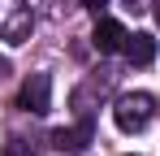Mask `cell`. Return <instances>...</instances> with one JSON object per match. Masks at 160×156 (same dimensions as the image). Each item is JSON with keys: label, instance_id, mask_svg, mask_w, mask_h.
<instances>
[{"label": "cell", "instance_id": "1", "mask_svg": "<svg viewBox=\"0 0 160 156\" xmlns=\"http://www.w3.org/2000/svg\"><path fill=\"white\" fill-rule=\"evenodd\" d=\"M152 113H156V100L147 91H126V96H117V104H112V122L126 130V134L143 130L152 122Z\"/></svg>", "mask_w": 160, "mask_h": 156}, {"label": "cell", "instance_id": "2", "mask_svg": "<svg viewBox=\"0 0 160 156\" xmlns=\"http://www.w3.org/2000/svg\"><path fill=\"white\" fill-rule=\"evenodd\" d=\"M30 30H35V13H30V4H22V0H0V39H9V44H26Z\"/></svg>", "mask_w": 160, "mask_h": 156}, {"label": "cell", "instance_id": "3", "mask_svg": "<svg viewBox=\"0 0 160 156\" xmlns=\"http://www.w3.org/2000/svg\"><path fill=\"white\" fill-rule=\"evenodd\" d=\"M18 104H22L26 113H35V117H43V113L52 108V78H48V74H30L26 82H22Z\"/></svg>", "mask_w": 160, "mask_h": 156}, {"label": "cell", "instance_id": "4", "mask_svg": "<svg viewBox=\"0 0 160 156\" xmlns=\"http://www.w3.org/2000/svg\"><path fill=\"white\" fill-rule=\"evenodd\" d=\"M126 39H130V35H126V26L117 22V18H100L95 30H91V44H95L100 52H121Z\"/></svg>", "mask_w": 160, "mask_h": 156}, {"label": "cell", "instance_id": "5", "mask_svg": "<svg viewBox=\"0 0 160 156\" xmlns=\"http://www.w3.org/2000/svg\"><path fill=\"white\" fill-rule=\"evenodd\" d=\"M87 143H91V122H78V126H61V130H52V148H56V152L78 156V152H87Z\"/></svg>", "mask_w": 160, "mask_h": 156}, {"label": "cell", "instance_id": "6", "mask_svg": "<svg viewBox=\"0 0 160 156\" xmlns=\"http://www.w3.org/2000/svg\"><path fill=\"white\" fill-rule=\"evenodd\" d=\"M156 52H160V44H156V35H152V30H138V35L126 39V56H130V65H152V61H156Z\"/></svg>", "mask_w": 160, "mask_h": 156}, {"label": "cell", "instance_id": "7", "mask_svg": "<svg viewBox=\"0 0 160 156\" xmlns=\"http://www.w3.org/2000/svg\"><path fill=\"white\" fill-rule=\"evenodd\" d=\"M0 156H39V152L30 148L26 139H9V143H4V152H0Z\"/></svg>", "mask_w": 160, "mask_h": 156}, {"label": "cell", "instance_id": "8", "mask_svg": "<svg viewBox=\"0 0 160 156\" xmlns=\"http://www.w3.org/2000/svg\"><path fill=\"white\" fill-rule=\"evenodd\" d=\"M126 9H130V13H143V9H147V0H126Z\"/></svg>", "mask_w": 160, "mask_h": 156}, {"label": "cell", "instance_id": "9", "mask_svg": "<svg viewBox=\"0 0 160 156\" xmlns=\"http://www.w3.org/2000/svg\"><path fill=\"white\" fill-rule=\"evenodd\" d=\"M104 4H108V0H82V9H95V13H100Z\"/></svg>", "mask_w": 160, "mask_h": 156}, {"label": "cell", "instance_id": "10", "mask_svg": "<svg viewBox=\"0 0 160 156\" xmlns=\"http://www.w3.org/2000/svg\"><path fill=\"white\" fill-rule=\"evenodd\" d=\"M0 78H9V61L4 56H0Z\"/></svg>", "mask_w": 160, "mask_h": 156}]
</instances>
